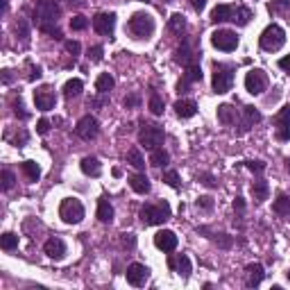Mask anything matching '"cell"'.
Returning <instances> with one entry per match:
<instances>
[{
    "label": "cell",
    "mask_w": 290,
    "mask_h": 290,
    "mask_svg": "<svg viewBox=\"0 0 290 290\" xmlns=\"http://www.w3.org/2000/svg\"><path fill=\"white\" fill-rule=\"evenodd\" d=\"M259 43H261V48L266 50V52H277V50H281L284 48V43H286V32L281 30L279 25H268L266 30L261 32V36H259Z\"/></svg>",
    "instance_id": "cell-3"
},
{
    "label": "cell",
    "mask_w": 290,
    "mask_h": 290,
    "mask_svg": "<svg viewBox=\"0 0 290 290\" xmlns=\"http://www.w3.org/2000/svg\"><path fill=\"white\" fill-rule=\"evenodd\" d=\"M39 30H41V32H45V34H50V36H52V39H64V36H61V30H59V27H57V23L41 25Z\"/></svg>",
    "instance_id": "cell-41"
},
{
    "label": "cell",
    "mask_w": 290,
    "mask_h": 290,
    "mask_svg": "<svg viewBox=\"0 0 290 290\" xmlns=\"http://www.w3.org/2000/svg\"><path fill=\"white\" fill-rule=\"evenodd\" d=\"M275 127L279 141H290V104L279 109V113L275 116Z\"/></svg>",
    "instance_id": "cell-11"
},
{
    "label": "cell",
    "mask_w": 290,
    "mask_h": 290,
    "mask_svg": "<svg viewBox=\"0 0 290 290\" xmlns=\"http://www.w3.org/2000/svg\"><path fill=\"white\" fill-rule=\"evenodd\" d=\"M231 23L236 25H247L252 20V11L247 7H231Z\"/></svg>",
    "instance_id": "cell-25"
},
{
    "label": "cell",
    "mask_w": 290,
    "mask_h": 290,
    "mask_svg": "<svg viewBox=\"0 0 290 290\" xmlns=\"http://www.w3.org/2000/svg\"><path fill=\"white\" fill-rule=\"evenodd\" d=\"M134 245H136V238H134V234H123V247H127V250H134Z\"/></svg>",
    "instance_id": "cell-50"
},
{
    "label": "cell",
    "mask_w": 290,
    "mask_h": 290,
    "mask_svg": "<svg viewBox=\"0 0 290 290\" xmlns=\"http://www.w3.org/2000/svg\"><path fill=\"white\" fill-rule=\"evenodd\" d=\"M20 168H23L25 177L30 179V182H39L41 168H39V163H36V161H23V163H20Z\"/></svg>",
    "instance_id": "cell-30"
},
{
    "label": "cell",
    "mask_w": 290,
    "mask_h": 290,
    "mask_svg": "<svg viewBox=\"0 0 290 290\" xmlns=\"http://www.w3.org/2000/svg\"><path fill=\"white\" fill-rule=\"evenodd\" d=\"M59 216L66 225H77L84 220V204L75 197H66L59 207Z\"/></svg>",
    "instance_id": "cell-7"
},
{
    "label": "cell",
    "mask_w": 290,
    "mask_h": 290,
    "mask_svg": "<svg viewBox=\"0 0 290 290\" xmlns=\"http://www.w3.org/2000/svg\"><path fill=\"white\" fill-rule=\"evenodd\" d=\"M82 79H68V82L64 84V95L66 98H75V95L82 93Z\"/></svg>",
    "instance_id": "cell-33"
},
{
    "label": "cell",
    "mask_w": 290,
    "mask_h": 290,
    "mask_svg": "<svg viewBox=\"0 0 290 290\" xmlns=\"http://www.w3.org/2000/svg\"><path fill=\"white\" fill-rule=\"evenodd\" d=\"M91 61H102V45H93L89 48V54H86Z\"/></svg>",
    "instance_id": "cell-45"
},
{
    "label": "cell",
    "mask_w": 290,
    "mask_h": 290,
    "mask_svg": "<svg viewBox=\"0 0 290 290\" xmlns=\"http://www.w3.org/2000/svg\"><path fill=\"white\" fill-rule=\"evenodd\" d=\"M107 102L104 98H98V100H91V107H102V104Z\"/></svg>",
    "instance_id": "cell-58"
},
{
    "label": "cell",
    "mask_w": 290,
    "mask_h": 290,
    "mask_svg": "<svg viewBox=\"0 0 290 290\" xmlns=\"http://www.w3.org/2000/svg\"><path fill=\"white\" fill-rule=\"evenodd\" d=\"M286 277H288V281H290V270H288V272H286Z\"/></svg>",
    "instance_id": "cell-60"
},
{
    "label": "cell",
    "mask_w": 290,
    "mask_h": 290,
    "mask_svg": "<svg viewBox=\"0 0 290 290\" xmlns=\"http://www.w3.org/2000/svg\"><path fill=\"white\" fill-rule=\"evenodd\" d=\"M138 104V95H129V98H125V107H136Z\"/></svg>",
    "instance_id": "cell-56"
},
{
    "label": "cell",
    "mask_w": 290,
    "mask_h": 290,
    "mask_svg": "<svg viewBox=\"0 0 290 290\" xmlns=\"http://www.w3.org/2000/svg\"><path fill=\"white\" fill-rule=\"evenodd\" d=\"M175 61H177V64H182L184 68H186V66H191V64H195V52L191 50L188 41H184V43L177 48V52H175Z\"/></svg>",
    "instance_id": "cell-19"
},
{
    "label": "cell",
    "mask_w": 290,
    "mask_h": 290,
    "mask_svg": "<svg viewBox=\"0 0 290 290\" xmlns=\"http://www.w3.org/2000/svg\"><path fill=\"white\" fill-rule=\"evenodd\" d=\"M86 27H89V18H86V16L77 14V16H73V18H70V30L82 32V30H86Z\"/></svg>",
    "instance_id": "cell-38"
},
{
    "label": "cell",
    "mask_w": 290,
    "mask_h": 290,
    "mask_svg": "<svg viewBox=\"0 0 290 290\" xmlns=\"http://www.w3.org/2000/svg\"><path fill=\"white\" fill-rule=\"evenodd\" d=\"M245 166L250 168L254 175H261V172L266 170V163H263V161H245Z\"/></svg>",
    "instance_id": "cell-46"
},
{
    "label": "cell",
    "mask_w": 290,
    "mask_h": 290,
    "mask_svg": "<svg viewBox=\"0 0 290 290\" xmlns=\"http://www.w3.org/2000/svg\"><path fill=\"white\" fill-rule=\"evenodd\" d=\"M272 211L277 216H284V218H290V197L288 195H279L272 204Z\"/></svg>",
    "instance_id": "cell-27"
},
{
    "label": "cell",
    "mask_w": 290,
    "mask_h": 290,
    "mask_svg": "<svg viewBox=\"0 0 290 290\" xmlns=\"http://www.w3.org/2000/svg\"><path fill=\"white\" fill-rule=\"evenodd\" d=\"M243 120L252 127L254 123H261V113L256 111V107H250V104H247V107H243Z\"/></svg>",
    "instance_id": "cell-37"
},
{
    "label": "cell",
    "mask_w": 290,
    "mask_h": 290,
    "mask_svg": "<svg viewBox=\"0 0 290 290\" xmlns=\"http://www.w3.org/2000/svg\"><path fill=\"white\" fill-rule=\"evenodd\" d=\"M216 243H218V245H220V247H231V238L227 236V234H218Z\"/></svg>",
    "instance_id": "cell-52"
},
{
    "label": "cell",
    "mask_w": 290,
    "mask_h": 290,
    "mask_svg": "<svg viewBox=\"0 0 290 290\" xmlns=\"http://www.w3.org/2000/svg\"><path fill=\"white\" fill-rule=\"evenodd\" d=\"M129 186H132L134 193H138V195H145V193H150V179L148 175H143V172H136V175H132L129 177Z\"/></svg>",
    "instance_id": "cell-20"
},
{
    "label": "cell",
    "mask_w": 290,
    "mask_h": 290,
    "mask_svg": "<svg viewBox=\"0 0 290 290\" xmlns=\"http://www.w3.org/2000/svg\"><path fill=\"white\" fill-rule=\"evenodd\" d=\"M0 247H2V250H7V252L16 250V247H18V236H16V234H11V231L2 234V236H0Z\"/></svg>",
    "instance_id": "cell-35"
},
{
    "label": "cell",
    "mask_w": 290,
    "mask_h": 290,
    "mask_svg": "<svg viewBox=\"0 0 290 290\" xmlns=\"http://www.w3.org/2000/svg\"><path fill=\"white\" fill-rule=\"evenodd\" d=\"M150 111H152L154 116H161V113H163V100L159 98L157 93L150 95Z\"/></svg>",
    "instance_id": "cell-40"
},
{
    "label": "cell",
    "mask_w": 290,
    "mask_h": 290,
    "mask_svg": "<svg viewBox=\"0 0 290 290\" xmlns=\"http://www.w3.org/2000/svg\"><path fill=\"white\" fill-rule=\"evenodd\" d=\"M43 250H45V254H48L50 259L59 261V259H64V254H66V243L61 241V238L52 236V238H48V241H45Z\"/></svg>",
    "instance_id": "cell-17"
},
{
    "label": "cell",
    "mask_w": 290,
    "mask_h": 290,
    "mask_svg": "<svg viewBox=\"0 0 290 290\" xmlns=\"http://www.w3.org/2000/svg\"><path fill=\"white\" fill-rule=\"evenodd\" d=\"M195 82H202V68H200V64H191V66H186V73H184V79H179V84H177V91L179 93H186V89L191 86V84H195Z\"/></svg>",
    "instance_id": "cell-14"
},
{
    "label": "cell",
    "mask_w": 290,
    "mask_h": 290,
    "mask_svg": "<svg viewBox=\"0 0 290 290\" xmlns=\"http://www.w3.org/2000/svg\"><path fill=\"white\" fill-rule=\"evenodd\" d=\"M231 84H234V68L229 64H213V77H211V86L216 93H227L231 91Z\"/></svg>",
    "instance_id": "cell-4"
},
{
    "label": "cell",
    "mask_w": 290,
    "mask_h": 290,
    "mask_svg": "<svg viewBox=\"0 0 290 290\" xmlns=\"http://www.w3.org/2000/svg\"><path fill=\"white\" fill-rule=\"evenodd\" d=\"M218 120L222 125H236V120H238L236 109L231 107V104H220L218 107Z\"/></svg>",
    "instance_id": "cell-24"
},
{
    "label": "cell",
    "mask_w": 290,
    "mask_h": 290,
    "mask_svg": "<svg viewBox=\"0 0 290 290\" xmlns=\"http://www.w3.org/2000/svg\"><path fill=\"white\" fill-rule=\"evenodd\" d=\"M127 163H132L136 170H143V168H145V159H143L141 150H138V148L129 150V152H127Z\"/></svg>",
    "instance_id": "cell-34"
},
{
    "label": "cell",
    "mask_w": 290,
    "mask_h": 290,
    "mask_svg": "<svg viewBox=\"0 0 290 290\" xmlns=\"http://www.w3.org/2000/svg\"><path fill=\"white\" fill-rule=\"evenodd\" d=\"M170 218V204L168 202H159V204H145L141 209V220L143 225H163Z\"/></svg>",
    "instance_id": "cell-6"
},
{
    "label": "cell",
    "mask_w": 290,
    "mask_h": 290,
    "mask_svg": "<svg viewBox=\"0 0 290 290\" xmlns=\"http://www.w3.org/2000/svg\"><path fill=\"white\" fill-rule=\"evenodd\" d=\"M79 168H82V172L89 175V177H100V175H102V166H100V161L95 157H84L82 163H79Z\"/></svg>",
    "instance_id": "cell-21"
},
{
    "label": "cell",
    "mask_w": 290,
    "mask_h": 290,
    "mask_svg": "<svg viewBox=\"0 0 290 290\" xmlns=\"http://www.w3.org/2000/svg\"><path fill=\"white\" fill-rule=\"evenodd\" d=\"M279 68H284V70H288V73H290V54H288V57H284V59H279Z\"/></svg>",
    "instance_id": "cell-57"
},
{
    "label": "cell",
    "mask_w": 290,
    "mask_h": 290,
    "mask_svg": "<svg viewBox=\"0 0 290 290\" xmlns=\"http://www.w3.org/2000/svg\"><path fill=\"white\" fill-rule=\"evenodd\" d=\"M197 209H202V211H211L213 209V197L211 195H202V197H197Z\"/></svg>",
    "instance_id": "cell-42"
},
{
    "label": "cell",
    "mask_w": 290,
    "mask_h": 290,
    "mask_svg": "<svg viewBox=\"0 0 290 290\" xmlns=\"http://www.w3.org/2000/svg\"><path fill=\"white\" fill-rule=\"evenodd\" d=\"M2 79H5V84H9V82H11V75H9V70H5V75H2Z\"/></svg>",
    "instance_id": "cell-59"
},
{
    "label": "cell",
    "mask_w": 290,
    "mask_h": 290,
    "mask_svg": "<svg viewBox=\"0 0 290 290\" xmlns=\"http://www.w3.org/2000/svg\"><path fill=\"white\" fill-rule=\"evenodd\" d=\"M93 30L102 36H113V30H116V14H98L93 18Z\"/></svg>",
    "instance_id": "cell-12"
},
{
    "label": "cell",
    "mask_w": 290,
    "mask_h": 290,
    "mask_svg": "<svg viewBox=\"0 0 290 290\" xmlns=\"http://www.w3.org/2000/svg\"><path fill=\"white\" fill-rule=\"evenodd\" d=\"M95 89H98V93H109L113 89V77L109 73H102L95 79Z\"/></svg>",
    "instance_id": "cell-32"
},
{
    "label": "cell",
    "mask_w": 290,
    "mask_h": 290,
    "mask_svg": "<svg viewBox=\"0 0 290 290\" xmlns=\"http://www.w3.org/2000/svg\"><path fill=\"white\" fill-rule=\"evenodd\" d=\"M14 182H16V177H14V172L11 170H2V191H9L11 186H14Z\"/></svg>",
    "instance_id": "cell-43"
},
{
    "label": "cell",
    "mask_w": 290,
    "mask_h": 290,
    "mask_svg": "<svg viewBox=\"0 0 290 290\" xmlns=\"http://www.w3.org/2000/svg\"><path fill=\"white\" fill-rule=\"evenodd\" d=\"M98 220L100 222L113 220V207L109 204V200H104V197H100V202H98Z\"/></svg>",
    "instance_id": "cell-28"
},
{
    "label": "cell",
    "mask_w": 290,
    "mask_h": 290,
    "mask_svg": "<svg viewBox=\"0 0 290 290\" xmlns=\"http://www.w3.org/2000/svg\"><path fill=\"white\" fill-rule=\"evenodd\" d=\"M231 18V5H218L211 9V23H225Z\"/></svg>",
    "instance_id": "cell-29"
},
{
    "label": "cell",
    "mask_w": 290,
    "mask_h": 290,
    "mask_svg": "<svg viewBox=\"0 0 290 290\" xmlns=\"http://www.w3.org/2000/svg\"><path fill=\"white\" fill-rule=\"evenodd\" d=\"M141 2H150V0H141Z\"/></svg>",
    "instance_id": "cell-61"
},
{
    "label": "cell",
    "mask_w": 290,
    "mask_h": 290,
    "mask_svg": "<svg viewBox=\"0 0 290 290\" xmlns=\"http://www.w3.org/2000/svg\"><path fill=\"white\" fill-rule=\"evenodd\" d=\"M41 75H43V70H41L39 66H32L30 64V75H27V79H30V82H34V79H39Z\"/></svg>",
    "instance_id": "cell-51"
},
{
    "label": "cell",
    "mask_w": 290,
    "mask_h": 290,
    "mask_svg": "<svg viewBox=\"0 0 290 290\" xmlns=\"http://www.w3.org/2000/svg\"><path fill=\"white\" fill-rule=\"evenodd\" d=\"M268 195H270V186H268V182L256 179V182L252 184V197H254L256 202H263V200H268Z\"/></svg>",
    "instance_id": "cell-26"
},
{
    "label": "cell",
    "mask_w": 290,
    "mask_h": 290,
    "mask_svg": "<svg viewBox=\"0 0 290 290\" xmlns=\"http://www.w3.org/2000/svg\"><path fill=\"white\" fill-rule=\"evenodd\" d=\"M98 132H100V123L95 116H91V113L84 116V118H79L77 127H75V134H77L82 141H93V138L98 136Z\"/></svg>",
    "instance_id": "cell-10"
},
{
    "label": "cell",
    "mask_w": 290,
    "mask_h": 290,
    "mask_svg": "<svg viewBox=\"0 0 290 290\" xmlns=\"http://www.w3.org/2000/svg\"><path fill=\"white\" fill-rule=\"evenodd\" d=\"M14 113H16V118H20V120H27L30 118V113L25 111V107H23V100H14Z\"/></svg>",
    "instance_id": "cell-44"
},
{
    "label": "cell",
    "mask_w": 290,
    "mask_h": 290,
    "mask_svg": "<svg viewBox=\"0 0 290 290\" xmlns=\"http://www.w3.org/2000/svg\"><path fill=\"white\" fill-rule=\"evenodd\" d=\"M200 179H202V184H207V186H216V179L211 177V175H200Z\"/></svg>",
    "instance_id": "cell-55"
},
{
    "label": "cell",
    "mask_w": 290,
    "mask_h": 290,
    "mask_svg": "<svg viewBox=\"0 0 290 290\" xmlns=\"http://www.w3.org/2000/svg\"><path fill=\"white\" fill-rule=\"evenodd\" d=\"M268 89V75L261 68H252L245 75V91L252 95H261Z\"/></svg>",
    "instance_id": "cell-8"
},
{
    "label": "cell",
    "mask_w": 290,
    "mask_h": 290,
    "mask_svg": "<svg viewBox=\"0 0 290 290\" xmlns=\"http://www.w3.org/2000/svg\"><path fill=\"white\" fill-rule=\"evenodd\" d=\"M154 245L159 247L161 252H172L177 247V236H175V231L170 229H161L154 234Z\"/></svg>",
    "instance_id": "cell-15"
},
{
    "label": "cell",
    "mask_w": 290,
    "mask_h": 290,
    "mask_svg": "<svg viewBox=\"0 0 290 290\" xmlns=\"http://www.w3.org/2000/svg\"><path fill=\"white\" fill-rule=\"evenodd\" d=\"M290 7V0H272L270 2V11H281V9H288Z\"/></svg>",
    "instance_id": "cell-47"
},
{
    "label": "cell",
    "mask_w": 290,
    "mask_h": 290,
    "mask_svg": "<svg viewBox=\"0 0 290 290\" xmlns=\"http://www.w3.org/2000/svg\"><path fill=\"white\" fill-rule=\"evenodd\" d=\"M168 27H170V30L175 32V34H182L184 27H186V20H184L182 14H172L170 20H168Z\"/></svg>",
    "instance_id": "cell-36"
},
{
    "label": "cell",
    "mask_w": 290,
    "mask_h": 290,
    "mask_svg": "<svg viewBox=\"0 0 290 290\" xmlns=\"http://www.w3.org/2000/svg\"><path fill=\"white\" fill-rule=\"evenodd\" d=\"M125 277H127V281L132 286H143L148 281V268L143 266V263H132V266H127Z\"/></svg>",
    "instance_id": "cell-16"
},
{
    "label": "cell",
    "mask_w": 290,
    "mask_h": 290,
    "mask_svg": "<svg viewBox=\"0 0 290 290\" xmlns=\"http://www.w3.org/2000/svg\"><path fill=\"white\" fill-rule=\"evenodd\" d=\"M34 102H36V109L50 111V109H54V104H57V95H54V91L50 89V86H41V89L34 91Z\"/></svg>",
    "instance_id": "cell-13"
},
{
    "label": "cell",
    "mask_w": 290,
    "mask_h": 290,
    "mask_svg": "<svg viewBox=\"0 0 290 290\" xmlns=\"http://www.w3.org/2000/svg\"><path fill=\"white\" fill-rule=\"evenodd\" d=\"M211 45L222 50V52H231V50L238 48V36L231 30H216L211 34Z\"/></svg>",
    "instance_id": "cell-9"
},
{
    "label": "cell",
    "mask_w": 290,
    "mask_h": 290,
    "mask_svg": "<svg viewBox=\"0 0 290 290\" xmlns=\"http://www.w3.org/2000/svg\"><path fill=\"white\" fill-rule=\"evenodd\" d=\"M234 209H236L238 213H243L245 211V200H243V197H236V200H234Z\"/></svg>",
    "instance_id": "cell-54"
},
{
    "label": "cell",
    "mask_w": 290,
    "mask_h": 290,
    "mask_svg": "<svg viewBox=\"0 0 290 290\" xmlns=\"http://www.w3.org/2000/svg\"><path fill=\"white\" fill-rule=\"evenodd\" d=\"M161 182H166L170 188H179V175H177V170H166L161 175Z\"/></svg>",
    "instance_id": "cell-39"
},
{
    "label": "cell",
    "mask_w": 290,
    "mask_h": 290,
    "mask_svg": "<svg viewBox=\"0 0 290 290\" xmlns=\"http://www.w3.org/2000/svg\"><path fill=\"white\" fill-rule=\"evenodd\" d=\"M168 161H170V154H168L163 148L152 150V157H150V163H152V166L161 168V166H168Z\"/></svg>",
    "instance_id": "cell-31"
},
{
    "label": "cell",
    "mask_w": 290,
    "mask_h": 290,
    "mask_svg": "<svg viewBox=\"0 0 290 290\" xmlns=\"http://www.w3.org/2000/svg\"><path fill=\"white\" fill-rule=\"evenodd\" d=\"M175 113L179 118H193L197 113V104L193 100H177L175 102Z\"/></svg>",
    "instance_id": "cell-22"
},
{
    "label": "cell",
    "mask_w": 290,
    "mask_h": 290,
    "mask_svg": "<svg viewBox=\"0 0 290 290\" xmlns=\"http://www.w3.org/2000/svg\"><path fill=\"white\" fill-rule=\"evenodd\" d=\"M66 52H70V54H73V57H77V54H79V50H82V45H79L77 43V41H66Z\"/></svg>",
    "instance_id": "cell-48"
},
{
    "label": "cell",
    "mask_w": 290,
    "mask_h": 290,
    "mask_svg": "<svg viewBox=\"0 0 290 290\" xmlns=\"http://www.w3.org/2000/svg\"><path fill=\"white\" fill-rule=\"evenodd\" d=\"M36 132H39L41 136H45V134L50 132V123H48V120H45V118H41L39 123H36Z\"/></svg>",
    "instance_id": "cell-49"
},
{
    "label": "cell",
    "mask_w": 290,
    "mask_h": 290,
    "mask_svg": "<svg viewBox=\"0 0 290 290\" xmlns=\"http://www.w3.org/2000/svg\"><path fill=\"white\" fill-rule=\"evenodd\" d=\"M191 7L195 11H202L204 7H207V0H191Z\"/></svg>",
    "instance_id": "cell-53"
},
{
    "label": "cell",
    "mask_w": 290,
    "mask_h": 290,
    "mask_svg": "<svg viewBox=\"0 0 290 290\" xmlns=\"http://www.w3.org/2000/svg\"><path fill=\"white\" fill-rule=\"evenodd\" d=\"M168 266H170L172 270H177V275H182V277L191 275V259H188L186 254L170 256V259H168Z\"/></svg>",
    "instance_id": "cell-18"
},
{
    "label": "cell",
    "mask_w": 290,
    "mask_h": 290,
    "mask_svg": "<svg viewBox=\"0 0 290 290\" xmlns=\"http://www.w3.org/2000/svg\"><path fill=\"white\" fill-rule=\"evenodd\" d=\"M127 30L134 39H150L157 30V23H154L152 14H145V11H136V14L129 18Z\"/></svg>",
    "instance_id": "cell-1"
},
{
    "label": "cell",
    "mask_w": 290,
    "mask_h": 290,
    "mask_svg": "<svg viewBox=\"0 0 290 290\" xmlns=\"http://www.w3.org/2000/svg\"><path fill=\"white\" fill-rule=\"evenodd\" d=\"M263 279V266L261 263H250L245 268V284L247 286H259Z\"/></svg>",
    "instance_id": "cell-23"
},
{
    "label": "cell",
    "mask_w": 290,
    "mask_h": 290,
    "mask_svg": "<svg viewBox=\"0 0 290 290\" xmlns=\"http://www.w3.org/2000/svg\"><path fill=\"white\" fill-rule=\"evenodd\" d=\"M163 138H166V134H163L161 125L143 123V127L138 129V143L145 145V150H157L163 143Z\"/></svg>",
    "instance_id": "cell-5"
},
{
    "label": "cell",
    "mask_w": 290,
    "mask_h": 290,
    "mask_svg": "<svg viewBox=\"0 0 290 290\" xmlns=\"http://www.w3.org/2000/svg\"><path fill=\"white\" fill-rule=\"evenodd\" d=\"M59 5L57 0H34V23L39 25H48V23H57L59 18Z\"/></svg>",
    "instance_id": "cell-2"
}]
</instances>
